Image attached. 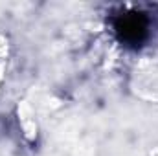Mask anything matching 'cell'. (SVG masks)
<instances>
[{"mask_svg":"<svg viewBox=\"0 0 158 156\" xmlns=\"http://www.w3.org/2000/svg\"><path fill=\"white\" fill-rule=\"evenodd\" d=\"M116 31L119 33L121 40H127L131 44H136L145 37L147 33V20L138 13L123 15L116 22Z\"/></svg>","mask_w":158,"mask_h":156,"instance_id":"cell-1","label":"cell"}]
</instances>
